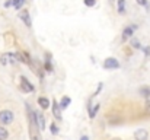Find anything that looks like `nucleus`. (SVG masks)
I'll return each mask as SVG.
<instances>
[{
	"label": "nucleus",
	"mask_w": 150,
	"mask_h": 140,
	"mask_svg": "<svg viewBox=\"0 0 150 140\" xmlns=\"http://www.w3.org/2000/svg\"><path fill=\"white\" fill-rule=\"evenodd\" d=\"M29 111V136L31 140H41V136L38 133V126H37V121H35V112H31V109L28 108Z\"/></svg>",
	"instance_id": "nucleus-1"
},
{
	"label": "nucleus",
	"mask_w": 150,
	"mask_h": 140,
	"mask_svg": "<svg viewBox=\"0 0 150 140\" xmlns=\"http://www.w3.org/2000/svg\"><path fill=\"white\" fill-rule=\"evenodd\" d=\"M13 112L12 111H9V109H3V111H0V124H3V126H6V124H10L12 121H13Z\"/></svg>",
	"instance_id": "nucleus-2"
},
{
	"label": "nucleus",
	"mask_w": 150,
	"mask_h": 140,
	"mask_svg": "<svg viewBox=\"0 0 150 140\" xmlns=\"http://www.w3.org/2000/svg\"><path fill=\"white\" fill-rule=\"evenodd\" d=\"M120 67V63L115 60V58H106L103 61V69L106 70H111V69H118Z\"/></svg>",
	"instance_id": "nucleus-3"
},
{
	"label": "nucleus",
	"mask_w": 150,
	"mask_h": 140,
	"mask_svg": "<svg viewBox=\"0 0 150 140\" xmlns=\"http://www.w3.org/2000/svg\"><path fill=\"white\" fill-rule=\"evenodd\" d=\"M134 137H136V140H149V133L146 129H140L134 133Z\"/></svg>",
	"instance_id": "nucleus-4"
},
{
	"label": "nucleus",
	"mask_w": 150,
	"mask_h": 140,
	"mask_svg": "<svg viewBox=\"0 0 150 140\" xmlns=\"http://www.w3.org/2000/svg\"><path fill=\"white\" fill-rule=\"evenodd\" d=\"M21 88H22L25 92H32V91H34V86H32V85L28 82V79L23 77V76L21 77Z\"/></svg>",
	"instance_id": "nucleus-5"
},
{
	"label": "nucleus",
	"mask_w": 150,
	"mask_h": 140,
	"mask_svg": "<svg viewBox=\"0 0 150 140\" xmlns=\"http://www.w3.org/2000/svg\"><path fill=\"white\" fill-rule=\"evenodd\" d=\"M35 121H37V126H38L40 130H44V129H45V118H44L42 114L35 112Z\"/></svg>",
	"instance_id": "nucleus-6"
},
{
	"label": "nucleus",
	"mask_w": 150,
	"mask_h": 140,
	"mask_svg": "<svg viewBox=\"0 0 150 140\" xmlns=\"http://www.w3.org/2000/svg\"><path fill=\"white\" fill-rule=\"evenodd\" d=\"M19 18L23 21V23H25L26 26H31V18H29V12H28V10H21Z\"/></svg>",
	"instance_id": "nucleus-7"
},
{
	"label": "nucleus",
	"mask_w": 150,
	"mask_h": 140,
	"mask_svg": "<svg viewBox=\"0 0 150 140\" xmlns=\"http://www.w3.org/2000/svg\"><path fill=\"white\" fill-rule=\"evenodd\" d=\"M52 114L57 120H61V108H60V104L57 101L52 102Z\"/></svg>",
	"instance_id": "nucleus-8"
},
{
	"label": "nucleus",
	"mask_w": 150,
	"mask_h": 140,
	"mask_svg": "<svg viewBox=\"0 0 150 140\" xmlns=\"http://www.w3.org/2000/svg\"><path fill=\"white\" fill-rule=\"evenodd\" d=\"M134 29H136V26H127V28L124 29V32H122V40H127V38H130V37L133 35Z\"/></svg>",
	"instance_id": "nucleus-9"
},
{
	"label": "nucleus",
	"mask_w": 150,
	"mask_h": 140,
	"mask_svg": "<svg viewBox=\"0 0 150 140\" xmlns=\"http://www.w3.org/2000/svg\"><path fill=\"white\" fill-rule=\"evenodd\" d=\"M70 102H71V99H70L69 96H63L58 104H60V108H61V109H66V108L70 105Z\"/></svg>",
	"instance_id": "nucleus-10"
},
{
	"label": "nucleus",
	"mask_w": 150,
	"mask_h": 140,
	"mask_svg": "<svg viewBox=\"0 0 150 140\" xmlns=\"http://www.w3.org/2000/svg\"><path fill=\"white\" fill-rule=\"evenodd\" d=\"M38 104H40L41 108H44V109H47V108L50 107V101H48L47 98H44V96H41V98L38 99Z\"/></svg>",
	"instance_id": "nucleus-11"
},
{
	"label": "nucleus",
	"mask_w": 150,
	"mask_h": 140,
	"mask_svg": "<svg viewBox=\"0 0 150 140\" xmlns=\"http://www.w3.org/2000/svg\"><path fill=\"white\" fill-rule=\"evenodd\" d=\"M140 95L144 96V98H147V99H150V86H143V88H140Z\"/></svg>",
	"instance_id": "nucleus-12"
},
{
	"label": "nucleus",
	"mask_w": 150,
	"mask_h": 140,
	"mask_svg": "<svg viewBox=\"0 0 150 140\" xmlns=\"http://www.w3.org/2000/svg\"><path fill=\"white\" fill-rule=\"evenodd\" d=\"M7 137H9V131H7L4 127L0 126V140H6Z\"/></svg>",
	"instance_id": "nucleus-13"
},
{
	"label": "nucleus",
	"mask_w": 150,
	"mask_h": 140,
	"mask_svg": "<svg viewBox=\"0 0 150 140\" xmlns=\"http://www.w3.org/2000/svg\"><path fill=\"white\" fill-rule=\"evenodd\" d=\"M12 4L15 6V9H18V10H19V9L25 4V0H12Z\"/></svg>",
	"instance_id": "nucleus-14"
},
{
	"label": "nucleus",
	"mask_w": 150,
	"mask_h": 140,
	"mask_svg": "<svg viewBox=\"0 0 150 140\" xmlns=\"http://www.w3.org/2000/svg\"><path fill=\"white\" fill-rule=\"evenodd\" d=\"M124 1H125V0H118V12H120V13H124V12H125V9H124Z\"/></svg>",
	"instance_id": "nucleus-15"
},
{
	"label": "nucleus",
	"mask_w": 150,
	"mask_h": 140,
	"mask_svg": "<svg viewBox=\"0 0 150 140\" xmlns=\"http://www.w3.org/2000/svg\"><path fill=\"white\" fill-rule=\"evenodd\" d=\"M99 109V104H96L95 107H93V109L92 111H89V115H91V118H93L95 115H96V111Z\"/></svg>",
	"instance_id": "nucleus-16"
},
{
	"label": "nucleus",
	"mask_w": 150,
	"mask_h": 140,
	"mask_svg": "<svg viewBox=\"0 0 150 140\" xmlns=\"http://www.w3.org/2000/svg\"><path fill=\"white\" fill-rule=\"evenodd\" d=\"M51 133H52V134H57V133H58V127H57L54 123L51 124Z\"/></svg>",
	"instance_id": "nucleus-17"
},
{
	"label": "nucleus",
	"mask_w": 150,
	"mask_h": 140,
	"mask_svg": "<svg viewBox=\"0 0 150 140\" xmlns=\"http://www.w3.org/2000/svg\"><path fill=\"white\" fill-rule=\"evenodd\" d=\"M131 45L134 47V48H142V47H140V43H139V41H136V40H133V41H131Z\"/></svg>",
	"instance_id": "nucleus-18"
},
{
	"label": "nucleus",
	"mask_w": 150,
	"mask_h": 140,
	"mask_svg": "<svg viewBox=\"0 0 150 140\" xmlns=\"http://www.w3.org/2000/svg\"><path fill=\"white\" fill-rule=\"evenodd\" d=\"M85 4L86 6H93L95 4V0H85Z\"/></svg>",
	"instance_id": "nucleus-19"
},
{
	"label": "nucleus",
	"mask_w": 150,
	"mask_h": 140,
	"mask_svg": "<svg viewBox=\"0 0 150 140\" xmlns=\"http://www.w3.org/2000/svg\"><path fill=\"white\" fill-rule=\"evenodd\" d=\"M144 108H146V111H147V112H150V99H147V101H146V105H144Z\"/></svg>",
	"instance_id": "nucleus-20"
},
{
	"label": "nucleus",
	"mask_w": 150,
	"mask_h": 140,
	"mask_svg": "<svg viewBox=\"0 0 150 140\" xmlns=\"http://www.w3.org/2000/svg\"><path fill=\"white\" fill-rule=\"evenodd\" d=\"M137 3H139V4H142V6H146V3H147V1H146V0H137Z\"/></svg>",
	"instance_id": "nucleus-21"
},
{
	"label": "nucleus",
	"mask_w": 150,
	"mask_h": 140,
	"mask_svg": "<svg viewBox=\"0 0 150 140\" xmlns=\"http://www.w3.org/2000/svg\"><path fill=\"white\" fill-rule=\"evenodd\" d=\"M80 140H89V137H88V136H82V137H80Z\"/></svg>",
	"instance_id": "nucleus-22"
},
{
	"label": "nucleus",
	"mask_w": 150,
	"mask_h": 140,
	"mask_svg": "<svg viewBox=\"0 0 150 140\" xmlns=\"http://www.w3.org/2000/svg\"><path fill=\"white\" fill-rule=\"evenodd\" d=\"M112 140H120V139H112Z\"/></svg>",
	"instance_id": "nucleus-23"
}]
</instances>
